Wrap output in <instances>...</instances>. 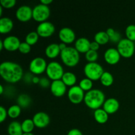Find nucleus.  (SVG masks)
I'll use <instances>...</instances> for the list:
<instances>
[{
  "mask_svg": "<svg viewBox=\"0 0 135 135\" xmlns=\"http://www.w3.org/2000/svg\"><path fill=\"white\" fill-rule=\"evenodd\" d=\"M22 67L15 62L6 61L0 65V75L4 80L14 84L19 82L23 77Z\"/></svg>",
  "mask_w": 135,
  "mask_h": 135,
  "instance_id": "f257e3e1",
  "label": "nucleus"
},
{
  "mask_svg": "<svg viewBox=\"0 0 135 135\" xmlns=\"http://www.w3.org/2000/svg\"><path fill=\"white\" fill-rule=\"evenodd\" d=\"M105 101V96L104 92L99 89H92L87 92L84 96L85 105L91 109H99L103 106Z\"/></svg>",
  "mask_w": 135,
  "mask_h": 135,
  "instance_id": "f03ea898",
  "label": "nucleus"
},
{
  "mask_svg": "<svg viewBox=\"0 0 135 135\" xmlns=\"http://www.w3.org/2000/svg\"><path fill=\"white\" fill-rule=\"evenodd\" d=\"M61 59L63 64L69 67L77 65L80 61V53L73 47H68L61 51Z\"/></svg>",
  "mask_w": 135,
  "mask_h": 135,
  "instance_id": "7ed1b4c3",
  "label": "nucleus"
},
{
  "mask_svg": "<svg viewBox=\"0 0 135 135\" xmlns=\"http://www.w3.org/2000/svg\"><path fill=\"white\" fill-rule=\"evenodd\" d=\"M104 72L102 66L97 62L88 63L84 67V73L85 76L92 81L100 80Z\"/></svg>",
  "mask_w": 135,
  "mask_h": 135,
  "instance_id": "20e7f679",
  "label": "nucleus"
},
{
  "mask_svg": "<svg viewBox=\"0 0 135 135\" xmlns=\"http://www.w3.org/2000/svg\"><path fill=\"white\" fill-rule=\"evenodd\" d=\"M117 50L121 57L124 58H130L133 56L135 51L134 42L127 38H122L117 44Z\"/></svg>",
  "mask_w": 135,
  "mask_h": 135,
  "instance_id": "39448f33",
  "label": "nucleus"
},
{
  "mask_svg": "<svg viewBox=\"0 0 135 135\" xmlns=\"http://www.w3.org/2000/svg\"><path fill=\"white\" fill-rule=\"evenodd\" d=\"M46 73L48 79L52 80V81L61 80L65 73L63 66L57 61H51L49 63Z\"/></svg>",
  "mask_w": 135,
  "mask_h": 135,
  "instance_id": "423d86ee",
  "label": "nucleus"
},
{
  "mask_svg": "<svg viewBox=\"0 0 135 135\" xmlns=\"http://www.w3.org/2000/svg\"><path fill=\"white\" fill-rule=\"evenodd\" d=\"M50 16V9L47 5L40 3L32 9V18L40 23L47 21Z\"/></svg>",
  "mask_w": 135,
  "mask_h": 135,
  "instance_id": "0eeeda50",
  "label": "nucleus"
},
{
  "mask_svg": "<svg viewBox=\"0 0 135 135\" xmlns=\"http://www.w3.org/2000/svg\"><path fill=\"white\" fill-rule=\"evenodd\" d=\"M47 63L45 59L41 57H36L32 59L29 63V70L34 75H41L46 71Z\"/></svg>",
  "mask_w": 135,
  "mask_h": 135,
  "instance_id": "6e6552de",
  "label": "nucleus"
},
{
  "mask_svg": "<svg viewBox=\"0 0 135 135\" xmlns=\"http://www.w3.org/2000/svg\"><path fill=\"white\" fill-rule=\"evenodd\" d=\"M85 94L79 86L75 85L70 87L67 92V96L69 101L73 104H80L84 101Z\"/></svg>",
  "mask_w": 135,
  "mask_h": 135,
  "instance_id": "1a4fd4ad",
  "label": "nucleus"
},
{
  "mask_svg": "<svg viewBox=\"0 0 135 135\" xmlns=\"http://www.w3.org/2000/svg\"><path fill=\"white\" fill-rule=\"evenodd\" d=\"M55 27L53 23L49 21L41 22L36 28V32L40 37L42 38H49L54 34Z\"/></svg>",
  "mask_w": 135,
  "mask_h": 135,
  "instance_id": "9d476101",
  "label": "nucleus"
},
{
  "mask_svg": "<svg viewBox=\"0 0 135 135\" xmlns=\"http://www.w3.org/2000/svg\"><path fill=\"white\" fill-rule=\"evenodd\" d=\"M16 17L22 22H26L32 18V9L28 5H21L17 9Z\"/></svg>",
  "mask_w": 135,
  "mask_h": 135,
  "instance_id": "9b49d317",
  "label": "nucleus"
},
{
  "mask_svg": "<svg viewBox=\"0 0 135 135\" xmlns=\"http://www.w3.org/2000/svg\"><path fill=\"white\" fill-rule=\"evenodd\" d=\"M50 91L54 96L57 98L64 96L67 92V86L62 81V80H54L51 83Z\"/></svg>",
  "mask_w": 135,
  "mask_h": 135,
  "instance_id": "f8f14e48",
  "label": "nucleus"
},
{
  "mask_svg": "<svg viewBox=\"0 0 135 135\" xmlns=\"http://www.w3.org/2000/svg\"><path fill=\"white\" fill-rule=\"evenodd\" d=\"M35 127L39 129H43L47 127L50 123V117L47 113L39 112L36 113L32 118Z\"/></svg>",
  "mask_w": 135,
  "mask_h": 135,
  "instance_id": "ddd939ff",
  "label": "nucleus"
},
{
  "mask_svg": "<svg viewBox=\"0 0 135 135\" xmlns=\"http://www.w3.org/2000/svg\"><path fill=\"white\" fill-rule=\"evenodd\" d=\"M59 38L61 42L66 44H70L75 40L76 35L73 29L69 27H63L59 30Z\"/></svg>",
  "mask_w": 135,
  "mask_h": 135,
  "instance_id": "4468645a",
  "label": "nucleus"
},
{
  "mask_svg": "<svg viewBox=\"0 0 135 135\" xmlns=\"http://www.w3.org/2000/svg\"><path fill=\"white\" fill-rule=\"evenodd\" d=\"M121 55L117 48L110 47L104 52V57L105 61L111 65H114L119 63L121 59Z\"/></svg>",
  "mask_w": 135,
  "mask_h": 135,
  "instance_id": "2eb2a0df",
  "label": "nucleus"
},
{
  "mask_svg": "<svg viewBox=\"0 0 135 135\" xmlns=\"http://www.w3.org/2000/svg\"><path fill=\"white\" fill-rule=\"evenodd\" d=\"M4 49L9 51H15L18 50L21 41L19 38L16 36H9L3 40Z\"/></svg>",
  "mask_w": 135,
  "mask_h": 135,
  "instance_id": "dca6fc26",
  "label": "nucleus"
},
{
  "mask_svg": "<svg viewBox=\"0 0 135 135\" xmlns=\"http://www.w3.org/2000/svg\"><path fill=\"white\" fill-rule=\"evenodd\" d=\"M119 108V102L117 99L110 98L105 100L103 104V109L108 114H113L118 111Z\"/></svg>",
  "mask_w": 135,
  "mask_h": 135,
  "instance_id": "f3484780",
  "label": "nucleus"
},
{
  "mask_svg": "<svg viewBox=\"0 0 135 135\" xmlns=\"http://www.w3.org/2000/svg\"><path fill=\"white\" fill-rule=\"evenodd\" d=\"M90 43L89 40L84 37L78 38L75 42V48L81 54H86L90 50Z\"/></svg>",
  "mask_w": 135,
  "mask_h": 135,
  "instance_id": "a211bd4d",
  "label": "nucleus"
},
{
  "mask_svg": "<svg viewBox=\"0 0 135 135\" xmlns=\"http://www.w3.org/2000/svg\"><path fill=\"white\" fill-rule=\"evenodd\" d=\"M14 24L12 19L9 17H1L0 18V33L6 34L10 32L13 28Z\"/></svg>",
  "mask_w": 135,
  "mask_h": 135,
  "instance_id": "6ab92c4d",
  "label": "nucleus"
},
{
  "mask_svg": "<svg viewBox=\"0 0 135 135\" xmlns=\"http://www.w3.org/2000/svg\"><path fill=\"white\" fill-rule=\"evenodd\" d=\"M61 50L58 44L52 43L49 44L45 49V54L50 59H55L60 55Z\"/></svg>",
  "mask_w": 135,
  "mask_h": 135,
  "instance_id": "aec40b11",
  "label": "nucleus"
},
{
  "mask_svg": "<svg viewBox=\"0 0 135 135\" xmlns=\"http://www.w3.org/2000/svg\"><path fill=\"white\" fill-rule=\"evenodd\" d=\"M108 115L109 114L103 108L96 109L94 112V117L96 122L99 124H105L109 119Z\"/></svg>",
  "mask_w": 135,
  "mask_h": 135,
  "instance_id": "412c9836",
  "label": "nucleus"
},
{
  "mask_svg": "<svg viewBox=\"0 0 135 135\" xmlns=\"http://www.w3.org/2000/svg\"><path fill=\"white\" fill-rule=\"evenodd\" d=\"M7 132L9 135H22L24 133L21 123L16 121H13L9 123L7 128Z\"/></svg>",
  "mask_w": 135,
  "mask_h": 135,
  "instance_id": "4be33fe9",
  "label": "nucleus"
},
{
  "mask_svg": "<svg viewBox=\"0 0 135 135\" xmlns=\"http://www.w3.org/2000/svg\"><path fill=\"white\" fill-rule=\"evenodd\" d=\"M61 80L67 86L72 87L76 84V76L73 73L65 72L63 74Z\"/></svg>",
  "mask_w": 135,
  "mask_h": 135,
  "instance_id": "5701e85b",
  "label": "nucleus"
},
{
  "mask_svg": "<svg viewBox=\"0 0 135 135\" xmlns=\"http://www.w3.org/2000/svg\"><path fill=\"white\" fill-rule=\"evenodd\" d=\"M17 102V105H19L21 108H26L30 105L32 103V99L28 94H22L18 96Z\"/></svg>",
  "mask_w": 135,
  "mask_h": 135,
  "instance_id": "b1692460",
  "label": "nucleus"
},
{
  "mask_svg": "<svg viewBox=\"0 0 135 135\" xmlns=\"http://www.w3.org/2000/svg\"><path fill=\"white\" fill-rule=\"evenodd\" d=\"M100 80L102 84L105 87H109L112 86L114 81L113 75L108 71H104Z\"/></svg>",
  "mask_w": 135,
  "mask_h": 135,
  "instance_id": "393cba45",
  "label": "nucleus"
},
{
  "mask_svg": "<svg viewBox=\"0 0 135 135\" xmlns=\"http://www.w3.org/2000/svg\"><path fill=\"white\" fill-rule=\"evenodd\" d=\"M94 41L100 45H105L109 41V37L105 31L98 32L94 35Z\"/></svg>",
  "mask_w": 135,
  "mask_h": 135,
  "instance_id": "a878e982",
  "label": "nucleus"
},
{
  "mask_svg": "<svg viewBox=\"0 0 135 135\" xmlns=\"http://www.w3.org/2000/svg\"><path fill=\"white\" fill-rule=\"evenodd\" d=\"M21 126H22V131L25 133H32L35 127L34 121L31 119H26L24 120L21 123Z\"/></svg>",
  "mask_w": 135,
  "mask_h": 135,
  "instance_id": "bb28decb",
  "label": "nucleus"
},
{
  "mask_svg": "<svg viewBox=\"0 0 135 135\" xmlns=\"http://www.w3.org/2000/svg\"><path fill=\"white\" fill-rule=\"evenodd\" d=\"M8 116L11 119H16L19 117L21 113V108L18 105H13L7 109Z\"/></svg>",
  "mask_w": 135,
  "mask_h": 135,
  "instance_id": "cd10ccee",
  "label": "nucleus"
},
{
  "mask_svg": "<svg viewBox=\"0 0 135 135\" xmlns=\"http://www.w3.org/2000/svg\"><path fill=\"white\" fill-rule=\"evenodd\" d=\"M39 37V35L36 31L30 32L25 37V42L28 44L30 46H33L38 42Z\"/></svg>",
  "mask_w": 135,
  "mask_h": 135,
  "instance_id": "c85d7f7f",
  "label": "nucleus"
},
{
  "mask_svg": "<svg viewBox=\"0 0 135 135\" xmlns=\"http://www.w3.org/2000/svg\"><path fill=\"white\" fill-rule=\"evenodd\" d=\"M79 86L80 87V88H81L84 92H87L92 89L93 83H92V80L86 77L81 79V80H80V83H79Z\"/></svg>",
  "mask_w": 135,
  "mask_h": 135,
  "instance_id": "c756f323",
  "label": "nucleus"
},
{
  "mask_svg": "<svg viewBox=\"0 0 135 135\" xmlns=\"http://www.w3.org/2000/svg\"><path fill=\"white\" fill-rule=\"evenodd\" d=\"M127 38L134 42L135 41V25H129L125 29Z\"/></svg>",
  "mask_w": 135,
  "mask_h": 135,
  "instance_id": "7c9ffc66",
  "label": "nucleus"
},
{
  "mask_svg": "<svg viewBox=\"0 0 135 135\" xmlns=\"http://www.w3.org/2000/svg\"><path fill=\"white\" fill-rule=\"evenodd\" d=\"M86 59L88 61V63H93L96 62L98 58V54L96 51L90 50L85 54Z\"/></svg>",
  "mask_w": 135,
  "mask_h": 135,
  "instance_id": "2f4dec72",
  "label": "nucleus"
},
{
  "mask_svg": "<svg viewBox=\"0 0 135 135\" xmlns=\"http://www.w3.org/2000/svg\"><path fill=\"white\" fill-rule=\"evenodd\" d=\"M18 51L22 54H28L31 51V46L26 43V42H21L18 47Z\"/></svg>",
  "mask_w": 135,
  "mask_h": 135,
  "instance_id": "473e14b6",
  "label": "nucleus"
},
{
  "mask_svg": "<svg viewBox=\"0 0 135 135\" xmlns=\"http://www.w3.org/2000/svg\"><path fill=\"white\" fill-rule=\"evenodd\" d=\"M17 3L16 0H1L0 4L3 8L5 9H10L13 7Z\"/></svg>",
  "mask_w": 135,
  "mask_h": 135,
  "instance_id": "72a5a7b5",
  "label": "nucleus"
},
{
  "mask_svg": "<svg viewBox=\"0 0 135 135\" xmlns=\"http://www.w3.org/2000/svg\"><path fill=\"white\" fill-rule=\"evenodd\" d=\"M8 116L7 110L1 105L0 107V122L3 123L7 119Z\"/></svg>",
  "mask_w": 135,
  "mask_h": 135,
  "instance_id": "f704fd0d",
  "label": "nucleus"
},
{
  "mask_svg": "<svg viewBox=\"0 0 135 135\" xmlns=\"http://www.w3.org/2000/svg\"><path fill=\"white\" fill-rule=\"evenodd\" d=\"M39 85L42 88H47V87L50 86L51 85V83H50V80L47 78L46 77H42L40 78V80Z\"/></svg>",
  "mask_w": 135,
  "mask_h": 135,
  "instance_id": "c9c22d12",
  "label": "nucleus"
},
{
  "mask_svg": "<svg viewBox=\"0 0 135 135\" xmlns=\"http://www.w3.org/2000/svg\"><path fill=\"white\" fill-rule=\"evenodd\" d=\"M121 39H122V38H121V34H120L118 32H116L115 34L113 36L109 38V41L112 42L113 43L118 44Z\"/></svg>",
  "mask_w": 135,
  "mask_h": 135,
  "instance_id": "e433bc0d",
  "label": "nucleus"
},
{
  "mask_svg": "<svg viewBox=\"0 0 135 135\" xmlns=\"http://www.w3.org/2000/svg\"><path fill=\"white\" fill-rule=\"evenodd\" d=\"M67 135H83V134L79 129H72L68 132Z\"/></svg>",
  "mask_w": 135,
  "mask_h": 135,
  "instance_id": "4c0bfd02",
  "label": "nucleus"
},
{
  "mask_svg": "<svg viewBox=\"0 0 135 135\" xmlns=\"http://www.w3.org/2000/svg\"><path fill=\"white\" fill-rule=\"evenodd\" d=\"M100 45L99 44H98L97 42H95V41H93V42H91L90 43V50H94V51H96L99 50L100 48Z\"/></svg>",
  "mask_w": 135,
  "mask_h": 135,
  "instance_id": "58836bf2",
  "label": "nucleus"
},
{
  "mask_svg": "<svg viewBox=\"0 0 135 135\" xmlns=\"http://www.w3.org/2000/svg\"><path fill=\"white\" fill-rule=\"evenodd\" d=\"M105 32H106L107 34H108V36H109V38H111V37L113 36L114 35L116 32L115 30L113 28H109L107 29V30Z\"/></svg>",
  "mask_w": 135,
  "mask_h": 135,
  "instance_id": "ea45409f",
  "label": "nucleus"
},
{
  "mask_svg": "<svg viewBox=\"0 0 135 135\" xmlns=\"http://www.w3.org/2000/svg\"><path fill=\"white\" fill-rule=\"evenodd\" d=\"M53 0H40V3L45 5H47V6H48L50 4H51Z\"/></svg>",
  "mask_w": 135,
  "mask_h": 135,
  "instance_id": "a19ab883",
  "label": "nucleus"
},
{
  "mask_svg": "<svg viewBox=\"0 0 135 135\" xmlns=\"http://www.w3.org/2000/svg\"><path fill=\"white\" fill-rule=\"evenodd\" d=\"M40 80V78L38 77V76H34L32 78V83L34 84H39Z\"/></svg>",
  "mask_w": 135,
  "mask_h": 135,
  "instance_id": "79ce46f5",
  "label": "nucleus"
},
{
  "mask_svg": "<svg viewBox=\"0 0 135 135\" xmlns=\"http://www.w3.org/2000/svg\"><path fill=\"white\" fill-rule=\"evenodd\" d=\"M59 48H60L61 51H63V50H64L65 49L67 48V44L65 43H63V42H61V43L59 44Z\"/></svg>",
  "mask_w": 135,
  "mask_h": 135,
  "instance_id": "37998d69",
  "label": "nucleus"
},
{
  "mask_svg": "<svg viewBox=\"0 0 135 135\" xmlns=\"http://www.w3.org/2000/svg\"><path fill=\"white\" fill-rule=\"evenodd\" d=\"M4 48V45H3V40H0V50H2Z\"/></svg>",
  "mask_w": 135,
  "mask_h": 135,
  "instance_id": "c03bdc74",
  "label": "nucleus"
},
{
  "mask_svg": "<svg viewBox=\"0 0 135 135\" xmlns=\"http://www.w3.org/2000/svg\"><path fill=\"white\" fill-rule=\"evenodd\" d=\"M3 92L4 88L2 84H1V85H0V94H3Z\"/></svg>",
  "mask_w": 135,
  "mask_h": 135,
  "instance_id": "a18cd8bd",
  "label": "nucleus"
},
{
  "mask_svg": "<svg viewBox=\"0 0 135 135\" xmlns=\"http://www.w3.org/2000/svg\"><path fill=\"white\" fill-rule=\"evenodd\" d=\"M2 15H3V7L0 5V16L2 17Z\"/></svg>",
  "mask_w": 135,
  "mask_h": 135,
  "instance_id": "49530a36",
  "label": "nucleus"
},
{
  "mask_svg": "<svg viewBox=\"0 0 135 135\" xmlns=\"http://www.w3.org/2000/svg\"><path fill=\"white\" fill-rule=\"evenodd\" d=\"M22 135H34V134H33L32 133H24L23 134H22Z\"/></svg>",
  "mask_w": 135,
  "mask_h": 135,
  "instance_id": "de8ad7c7",
  "label": "nucleus"
},
{
  "mask_svg": "<svg viewBox=\"0 0 135 135\" xmlns=\"http://www.w3.org/2000/svg\"><path fill=\"white\" fill-rule=\"evenodd\" d=\"M3 135H5V134H3Z\"/></svg>",
  "mask_w": 135,
  "mask_h": 135,
  "instance_id": "09e8293b",
  "label": "nucleus"
}]
</instances>
